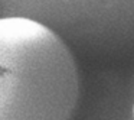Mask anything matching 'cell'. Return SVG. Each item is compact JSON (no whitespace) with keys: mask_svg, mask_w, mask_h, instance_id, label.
Here are the masks:
<instances>
[{"mask_svg":"<svg viewBox=\"0 0 134 120\" xmlns=\"http://www.w3.org/2000/svg\"><path fill=\"white\" fill-rule=\"evenodd\" d=\"M131 120H134V106H133V114H131Z\"/></svg>","mask_w":134,"mask_h":120,"instance_id":"cell-2","label":"cell"},{"mask_svg":"<svg viewBox=\"0 0 134 120\" xmlns=\"http://www.w3.org/2000/svg\"><path fill=\"white\" fill-rule=\"evenodd\" d=\"M74 56L38 20H0V120H69L78 101Z\"/></svg>","mask_w":134,"mask_h":120,"instance_id":"cell-1","label":"cell"}]
</instances>
